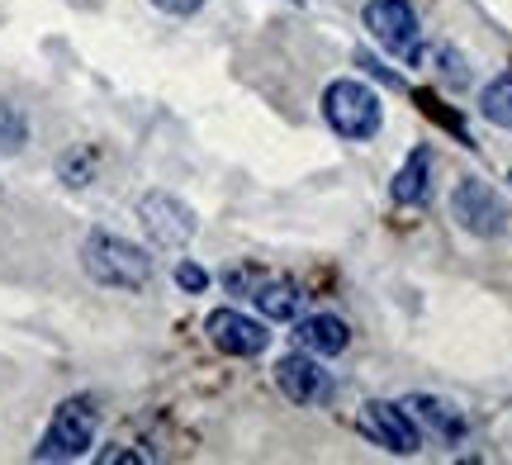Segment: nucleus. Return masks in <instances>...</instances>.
<instances>
[{
    "mask_svg": "<svg viewBox=\"0 0 512 465\" xmlns=\"http://www.w3.org/2000/svg\"><path fill=\"white\" fill-rule=\"evenodd\" d=\"M81 266L105 290H147V280H152V257L143 247L119 233H100V228L81 242Z\"/></svg>",
    "mask_w": 512,
    "mask_h": 465,
    "instance_id": "1",
    "label": "nucleus"
},
{
    "mask_svg": "<svg viewBox=\"0 0 512 465\" xmlns=\"http://www.w3.org/2000/svg\"><path fill=\"white\" fill-rule=\"evenodd\" d=\"M323 119H328V129L337 138H347V143H370L384 124V110H380V95L375 86L366 81H332L328 91H323Z\"/></svg>",
    "mask_w": 512,
    "mask_h": 465,
    "instance_id": "2",
    "label": "nucleus"
},
{
    "mask_svg": "<svg viewBox=\"0 0 512 465\" xmlns=\"http://www.w3.org/2000/svg\"><path fill=\"white\" fill-rule=\"evenodd\" d=\"M95 428H100V413H95L86 394L62 399L48 432H43V442L34 447V461H81L95 447Z\"/></svg>",
    "mask_w": 512,
    "mask_h": 465,
    "instance_id": "3",
    "label": "nucleus"
},
{
    "mask_svg": "<svg viewBox=\"0 0 512 465\" xmlns=\"http://www.w3.org/2000/svg\"><path fill=\"white\" fill-rule=\"evenodd\" d=\"M366 29L375 34L384 53L403 57V62H418L422 53V24H418V10L408 5V0H366Z\"/></svg>",
    "mask_w": 512,
    "mask_h": 465,
    "instance_id": "4",
    "label": "nucleus"
},
{
    "mask_svg": "<svg viewBox=\"0 0 512 465\" xmlns=\"http://www.w3.org/2000/svg\"><path fill=\"white\" fill-rule=\"evenodd\" d=\"M275 390L285 394L290 404H299V409H318V404L332 399L337 380H332V371L323 366V356H313L299 347V352H285L275 361Z\"/></svg>",
    "mask_w": 512,
    "mask_h": 465,
    "instance_id": "5",
    "label": "nucleus"
},
{
    "mask_svg": "<svg viewBox=\"0 0 512 465\" xmlns=\"http://www.w3.org/2000/svg\"><path fill=\"white\" fill-rule=\"evenodd\" d=\"M451 219H456L470 238H503L508 233V205L498 200L494 186H484L479 176H465L451 190Z\"/></svg>",
    "mask_w": 512,
    "mask_h": 465,
    "instance_id": "6",
    "label": "nucleus"
},
{
    "mask_svg": "<svg viewBox=\"0 0 512 465\" xmlns=\"http://www.w3.org/2000/svg\"><path fill=\"white\" fill-rule=\"evenodd\" d=\"M138 219H143V233L157 247H166V252H181L185 242L195 238V209L185 205V200H176V195H166V190H152V195H143L138 200Z\"/></svg>",
    "mask_w": 512,
    "mask_h": 465,
    "instance_id": "7",
    "label": "nucleus"
},
{
    "mask_svg": "<svg viewBox=\"0 0 512 465\" xmlns=\"http://www.w3.org/2000/svg\"><path fill=\"white\" fill-rule=\"evenodd\" d=\"M361 432L389 456H413L422 447V428L413 423V413L403 404H389V399H370L361 409Z\"/></svg>",
    "mask_w": 512,
    "mask_h": 465,
    "instance_id": "8",
    "label": "nucleus"
},
{
    "mask_svg": "<svg viewBox=\"0 0 512 465\" xmlns=\"http://www.w3.org/2000/svg\"><path fill=\"white\" fill-rule=\"evenodd\" d=\"M204 333H209V342H214L223 356H261L271 347L266 323L252 314H242V309H214V314L204 318Z\"/></svg>",
    "mask_w": 512,
    "mask_h": 465,
    "instance_id": "9",
    "label": "nucleus"
},
{
    "mask_svg": "<svg viewBox=\"0 0 512 465\" xmlns=\"http://www.w3.org/2000/svg\"><path fill=\"white\" fill-rule=\"evenodd\" d=\"M294 342L304 347V352L323 356V361H332V356H342L351 347V328L342 314H309V318H294Z\"/></svg>",
    "mask_w": 512,
    "mask_h": 465,
    "instance_id": "10",
    "label": "nucleus"
},
{
    "mask_svg": "<svg viewBox=\"0 0 512 465\" xmlns=\"http://www.w3.org/2000/svg\"><path fill=\"white\" fill-rule=\"evenodd\" d=\"M247 295L261 309V318H271V323H294V318L304 314V290L285 276H256V285Z\"/></svg>",
    "mask_w": 512,
    "mask_h": 465,
    "instance_id": "11",
    "label": "nucleus"
},
{
    "mask_svg": "<svg viewBox=\"0 0 512 465\" xmlns=\"http://www.w3.org/2000/svg\"><path fill=\"white\" fill-rule=\"evenodd\" d=\"M403 409L413 413V423H418V428L437 432L441 442H460V437H465V413H460L456 404L437 399V394H408V399H403Z\"/></svg>",
    "mask_w": 512,
    "mask_h": 465,
    "instance_id": "12",
    "label": "nucleus"
},
{
    "mask_svg": "<svg viewBox=\"0 0 512 465\" xmlns=\"http://www.w3.org/2000/svg\"><path fill=\"white\" fill-rule=\"evenodd\" d=\"M389 195H394V205H427V195H432V152L427 148L408 152Z\"/></svg>",
    "mask_w": 512,
    "mask_h": 465,
    "instance_id": "13",
    "label": "nucleus"
},
{
    "mask_svg": "<svg viewBox=\"0 0 512 465\" xmlns=\"http://www.w3.org/2000/svg\"><path fill=\"white\" fill-rule=\"evenodd\" d=\"M479 114L498 124V129H512V72L494 76L484 91H479Z\"/></svg>",
    "mask_w": 512,
    "mask_h": 465,
    "instance_id": "14",
    "label": "nucleus"
},
{
    "mask_svg": "<svg viewBox=\"0 0 512 465\" xmlns=\"http://www.w3.org/2000/svg\"><path fill=\"white\" fill-rule=\"evenodd\" d=\"M29 143V119L10 105V100H0V157H10Z\"/></svg>",
    "mask_w": 512,
    "mask_h": 465,
    "instance_id": "15",
    "label": "nucleus"
},
{
    "mask_svg": "<svg viewBox=\"0 0 512 465\" xmlns=\"http://www.w3.org/2000/svg\"><path fill=\"white\" fill-rule=\"evenodd\" d=\"M437 72L446 76V86H456V91L470 81V72H465V62H460L456 48H441V53H437Z\"/></svg>",
    "mask_w": 512,
    "mask_h": 465,
    "instance_id": "16",
    "label": "nucleus"
},
{
    "mask_svg": "<svg viewBox=\"0 0 512 465\" xmlns=\"http://www.w3.org/2000/svg\"><path fill=\"white\" fill-rule=\"evenodd\" d=\"M62 176H67V186H91V157H86V152H72V157L62 162Z\"/></svg>",
    "mask_w": 512,
    "mask_h": 465,
    "instance_id": "17",
    "label": "nucleus"
},
{
    "mask_svg": "<svg viewBox=\"0 0 512 465\" xmlns=\"http://www.w3.org/2000/svg\"><path fill=\"white\" fill-rule=\"evenodd\" d=\"M176 285H181V290H190V295H200L204 285H209V276H204L195 261H181V266H176Z\"/></svg>",
    "mask_w": 512,
    "mask_h": 465,
    "instance_id": "18",
    "label": "nucleus"
},
{
    "mask_svg": "<svg viewBox=\"0 0 512 465\" xmlns=\"http://www.w3.org/2000/svg\"><path fill=\"white\" fill-rule=\"evenodd\" d=\"M152 5H157V10H162V15H195V10H204V0H152Z\"/></svg>",
    "mask_w": 512,
    "mask_h": 465,
    "instance_id": "19",
    "label": "nucleus"
},
{
    "mask_svg": "<svg viewBox=\"0 0 512 465\" xmlns=\"http://www.w3.org/2000/svg\"><path fill=\"white\" fill-rule=\"evenodd\" d=\"M100 461H105V465H114V461H143V456H138V451H105Z\"/></svg>",
    "mask_w": 512,
    "mask_h": 465,
    "instance_id": "20",
    "label": "nucleus"
}]
</instances>
